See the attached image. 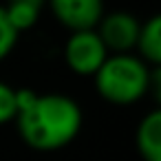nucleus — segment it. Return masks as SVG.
I'll return each mask as SVG.
<instances>
[{
	"label": "nucleus",
	"instance_id": "1",
	"mask_svg": "<svg viewBox=\"0 0 161 161\" xmlns=\"http://www.w3.org/2000/svg\"><path fill=\"white\" fill-rule=\"evenodd\" d=\"M18 132L33 150L51 152L69 146L82 128L80 104L62 93H36L31 88L16 91Z\"/></svg>",
	"mask_w": 161,
	"mask_h": 161
},
{
	"label": "nucleus",
	"instance_id": "2",
	"mask_svg": "<svg viewBox=\"0 0 161 161\" xmlns=\"http://www.w3.org/2000/svg\"><path fill=\"white\" fill-rule=\"evenodd\" d=\"M93 77L102 99L115 106L137 104L148 95L150 86H157V69L152 71L132 53H110Z\"/></svg>",
	"mask_w": 161,
	"mask_h": 161
},
{
	"label": "nucleus",
	"instance_id": "3",
	"mask_svg": "<svg viewBox=\"0 0 161 161\" xmlns=\"http://www.w3.org/2000/svg\"><path fill=\"white\" fill-rule=\"evenodd\" d=\"M110 53L99 40L97 31H73L64 44V62L77 75H95Z\"/></svg>",
	"mask_w": 161,
	"mask_h": 161
},
{
	"label": "nucleus",
	"instance_id": "4",
	"mask_svg": "<svg viewBox=\"0 0 161 161\" xmlns=\"http://www.w3.org/2000/svg\"><path fill=\"white\" fill-rule=\"evenodd\" d=\"M139 29H141V22L128 11L104 14L95 27L108 53H130L137 47Z\"/></svg>",
	"mask_w": 161,
	"mask_h": 161
},
{
	"label": "nucleus",
	"instance_id": "5",
	"mask_svg": "<svg viewBox=\"0 0 161 161\" xmlns=\"http://www.w3.org/2000/svg\"><path fill=\"white\" fill-rule=\"evenodd\" d=\"M47 5L71 33L95 29L104 16V0H47Z\"/></svg>",
	"mask_w": 161,
	"mask_h": 161
},
{
	"label": "nucleus",
	"instance_id": "6",
	"mask_svg": "<svg viewBox=\"0 0 161 161\" xmlns=\"http://www.w3.org/2000/svg\"><path fill=\"white\" fill-rule=\"evenodd\" d=\"M137 152L143 161H161V110H150L135 132Z\"/></svg>",
	"mask_w": 161,
	"mask_h": 161
},
{
	"label": "nucleus",
	"instance_id": "7",
	"mask_svg": "<svg viewBox=\"0 0 161 161\" xmlns=\"http://www.w3.org/2000/svg\"><path fill=\"white\" fill-rule=\"evenodd\" d=\"M135 49L139 51L137 58H141L148 66L157 69L161 64V18L159 16H152L141 25Z\"/></svg>",
	"mask_w": 161,
	"mask_h": 161
},
{
	"label": "nucleus",
	"instance_id": "8",
	"mask_svg": "<svg viewBox=\"0 0 161 161\" xmlns=\"http://www.w3.org/2000/svg\"><path fill=\"white\" fill-rule=\"evenodd\" d=\"M18 115V102H16V88L0 82V126L16 121Z\"/></svg>",
	"mask_w": 161,
	"mask_h": 161
},
{
	"label": "nucleus",
	"instance_id": "9",
	"mask_svg": "<svg viewBox=\"0 0 161 161\" xmlns=\"http://www.w3.org/2000/svg\"><path fill=\"white\" fill-rule=\"evenodd\" d=\"M18 36L20 33L11 27V22L5 14V7H0V60H5L14 51V47L18 42Z\"/></svg>",
	"mask_w": 161,
	"mask_h": 161
},
{
	"label": "nucleus",
	"instance_id": "10",
	"mask_svg": "<svg viewBox=\"0 0 161 161\" xmlns=\"http://www.w3.org/2000/svg\"><path fill=\"white\" fill-rule=\"evenodd\" d=\"M7 3H20V5H31V7L42 9V7L47 5V0H7Z\"/></svg>",
	"mask_w": 161,
	"mask_h": 161
}]
</instances>
